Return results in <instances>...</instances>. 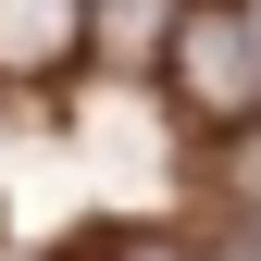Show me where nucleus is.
Wrapping results in <instances>:
<instances>
[{
    "label": "nucleus",
    "instance_id": "nucleus-5",
    "mask_svg": "<svg viewBox=\"0 0 261 261\" xmlns=\"http://www.w3.org/2000/svg\"><path fill=\"white\" fill-rule=\"evenodd\" d=\"M100 261H199V249H174V237H112Z\"/></svg>",
    "mask_w": 261,
    "mask_h": 261
},
{
    "label": "nucleus",
    "instance_id": "nucleus-4",
    "mask_svg": "<svg viewBox=\"0 0 261 261\" xmlns=\"http://www.w3.org/2000/svg\"><path fill=\"white\" fill-rule=\"evenodd\" d=\"M224 187H237V212L261 224V124H237V137H224Z\"/></svg>",
    "mask_w": 261,
    "mask_h": 261
},
{
    "label": "nucleus",
    "instance_id": "nucleus-3",
    "mask_svg": "<svg viewBox=\"0 0 261 261\" xmlns=\"http://www.w3.org/2000/svg\"><path fill=\"white\" fill-rule=\"evenodd\" d=\"M187 13L199 0H87V38H100V62H174V38H187Z\"/></svg>",
    "mask_w": 261,
    "mask_h": 261
},
{
    "label": "nucleus",
    "instance_id": "nucleus-6",
    "mask_svg": "<svg viewBox=\"0 0 261 261\" xmlns=\"http://www.w3.org/2000/svg\"><path fill=\"white\" fill-rule=\"evenodd\" d=\"M212 261H261V224H237V237H224V249H212Z\"/></svg>",
    "mask_w": 261,
    "mask_h": 261
},
{
    "label": "nucleus",
    "instance_id": "nucleus-2",
    "mask_svg": "<svg viewBox=\"0 0 261 261\" xmlns=\"http://www.w3.org/2000/svg\"><path fill=\"white\" fill-rule=\"evenodd\" d=\"M87 38V0H0V87H50Z\"/></svg>",
    "mask_w": 261,
    "mask_h": 261
},
{
    "label": "nucleus",
    "instance_id": "nucleus-1",
    "mask_svg": "<svg viewBox=\"0 0 261 261\" xmlns=\"http://www.w3.org/2000/svg\"><path fill=\"white\" fill-rule=\"evenodd\" d=\"M162 75H174V100H187V112H212V124L261 112V38H249V13H237V0H199Z\"/></svg>",
    "mask_w": 261,
    "mask_h": 261
},
{
    "label": "nucleus",
    "instance_id": "nucleus-7",
    "mask_svg": "<svg viewBox=\"0 0 261 261\" xmlns=\"http://www.w3.org/2000/svg\"><path fill=\"white\" fill-rule=\"evenodd\" d=\"M249 38H261V0H249Z\"/></svg>",
    "mask_w": 261,
    "mask_h": 261
}]
</instances>
